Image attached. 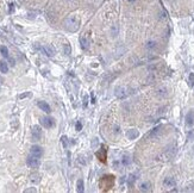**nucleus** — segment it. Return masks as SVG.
Returning a JSON list of instances; mask_svg holds the SVG:
<instances>
[{"label": "nucleus", "mask_w": 194, "mask_h": 193, "mask_svg": "<svg viewBox=\"0 0 194 193\" xmlns=\"http://www.w3.org/2000/svg\"><path fill=\"white\" fill-rule=\"evenodd\" d=\"M79 25H80V22H79V19L75 17V16H70V17H68L66 20H64V28H66L68 31H70V32L77 31Z\"/></svg>", "instance_id": "1"}, {"label": "nucleus", "mask_w": 194, "mask_h": 193, "mask_svg": "<svg viewBox=\"0 0 194 193\" xmlns=\"http://www.w3.org/2000/svg\"><path fill=\"white\" fill-rule=\"evenodd\" d=\"M26 165L30 167V168H38L41 162H39V157L37 156H34V155H30L28 159H26Z\"/></svg>", "instance_id": "2"}, {"label": "nucleus", "mask_w": 194, "mask_h": 193, "mask_svg": "<svg viewBox=\"0 0 194 193\" xmlns=\"http://www.w3.org/2000/svg\"><path fill=\"white\" fill-rule=\"evenodd\" d=\"M42 51L46 55V56H49V57H54L55 54H56V50H55V48L49 45V44H45V45H42Z\"/></svg>", "instance_id": "3"}, {"label": "nucleus", "mask_w": 194, "mask_h": 193, "mask_svg": "<svg viewBox=\"0 0 194 193\" xmlns=\"http://www.w3.org/2000/svg\"><path fill=\"white\" fill-rule=\"evenodd\" d=\"M39 123H41L42 126H44V128H46V129L54 126V124H55V123H54V119L50 118V117H42L41 119H39Z\"/></svg>", "instance_id": "4"}, {"label": "nucleus", "mask_w": 194, "mask_h": 193, "mask_svg": "<svg viewBox=\"0 0 194 193\" xmlns=\"http://www.w3.org/2000/svg\"><path fill=\"white\" fill-rule=\"evenodd\" d=\"M32 140L34 141H39L42 137V130H41V128H39L38 125H35L34 128H32Z\"/></svg>", "instance_id": "5"}, {"label": "nucleus", "mask_w": 194, "mask_h": 193, "mask_svg": "<svg viewBox=\"0 0 194 193\" xmlns=\"http://www.w3.org/2000/svg\"><path fill=\"white\" fill-rule=\"evenodd\" d=\"M30 154L34 156H37V157H41L43 155V149L39 146H32L30 149Z\"/></svg>", "instance_id": "6"}, {"label": "nucleus", "mask_w": 194, "mask_h": 193, "mask_svg": "<svg viewBox=\"0 0 194 193\" xmlns=\"http://www.w3.org/2000/svg\"><path fill=\"white\" fill-rule=\"evenodd\" d=\"M129 94V92H126V88L124 86H120L116 88V95L118 98H125V96Z\"/></svg>", "instance_id": "7"}, {"label": "nucleus", "mask_w": 194, "mask_h": 193, "mask_svg": "<svg viewBox=\"0 0 194 193\" xmlns=\"http://www.w3.org/2000/svg\"><path fill=\"white\" fill-rule=\"evenodd\" d=\"M38 107L41 109L42 111H44L45 113H50L51 112V109L49 106V104H48L46 101H43V100H39L38 101Z\"/></svg>", "instance_id": "8"}, {"label": "nucleus", "mask_w": 194, "mask_h": 193, "mask_svg": "<svg viewBox=\"0 0 194 193\" xmlns=\"http://www.w3.org/2000/svg\"><path fill=\"white\" fill-rule=\"evenodd\" d=\"M194 124V111L191 110L187 116H186V125L187 126H192Z\"/></svg>", "instance_id": "9"}, {"label": "nucleus", "mask_w": 194, "mask_h": 193, "mask_svg": "<svg viewBox=\"0 0 194 193\" xmlns=\"http://www.w3.org/2000/svg\"><path fill=\"white\" fill-rule=\"evenodd\" d=\"M163 185H164L166 187H168V188H170V187H175L176 181H175V179H174V178H170V176H168V178H166V179H164Z\"/></svg>", "instance_id": "10"}, {"label": "nucleus", "mask_w": 194, "mask_h": 193, "mask_svg": "<svg viewBox=\"0 0 194 193\" xmlns=\"http://www.w3.org/2000/svg\"><path fill=\"white\" fill-rule=\"evenodd\" d=\"M126 136H127L129 140H135V138H137L139 136V132L137 131L136 129H130V130L126 132Z\"/></svg>", "instance_id": "11"}, {"label": "nucleus", "mask_w": 194, "mask_h": 193, "mask_svg": "<svg viewBox=\"0 0 194 193\" xmlns=\"http://www.w3.org/2000/svg\"><path fill=\"white\" fill-rule=\"evenodd\" d=\"M30 181L34 182V184H38L39 181H41V175H39L38 173L31 174V175H30Z\"/></svg>", "instance_id": "12"}, {"label": "nucleus", "mask_w": 194, "mask_h": 193, "mask_svg": "<svg viewBox=\"0 0 194 193\" xmlns=\"http://www.w3.org/2000/svg\"><path fill=\"white\" fill-rule=\"evenodd\" d=\"M76 191L79 193H82L85 191V187H84V180L82 179H79L77 182H76Z\"/></svg>", "instance_id": "13"}, {"label": "nucleus", "mask_w": 194, "mask_h": 193, "mask_svg": "<svg viewBox=\"0 0 194 193\" xmlns=\"http://www.w3.org/2000/svg\"><path fill=\"white\" fill-rule=\"evenodd\" d=\"M151 185H150V182H143L141 186H139V190L141 191H143V192H149L151 188Z\"/></svg>", "instance_id": "14"}, {"label": "nucleus", "mask_w": 194, "mask_h": 193, "mask_svg": "<svg viewBox=\"0 0 194 193\" xmlns=\"http://www.w3.org/2000/svg\"><path fill=\"white\" fill-rule=\"evenodd\" d=\"M0 72L4 74L9 72V66H7V63L5 61H0Z\"/></svg>", "instance_id": "15"}, {"label": "nucleus", "mask_w": 194, "mask_h": 193, "mask_svg": "<svg viewBox=\"0 0 194 193\" xmlns=\"http://www.w3.org/2000/svg\"><path fill=\"white\" fill-rule=\"evenodd\" d=\"M80 44H81V48L82 49H88V47H90V43H88V41L85 38V37H81L80 38Z\"/></svg>", "instance_id": "16"}, {"label": "nucleus", "mask_w": 194, "mask_h": 193, "mask_svg": "<svg viewBox=\"0 0 194 193\" xmlns=\"http://www.w3.org/2000/svg\"><path fill=\"white\" fill-rule=\"evenodd\" d=\"M0 53H1V55L4 56V57L9 59V50H7V48H6V47H4V45L0 47Z\"/></svg>", "instance_id": "17"}, {"label": "nucleus", "mask_w": 194, "mask_h": 193, "mask_svg": "<svg viewBox=\"0 0 194 193\" xmlns=\"http://www.w3.org/2000/svg\"><path fill=\"white\" fill-rule=\"evenodd\" d=\"M122 163L124 165V166H129V165H130L131 163V160H130V157H129V156H123V159H122Z\"/></svg>", "instance_id": "18"}, {"label": "nucleus", "mask_w": 194, "mask_h": 193, "mask_svg": "<svg viewBox=\"0 0 194 193\" xmlns=\"http://www.w3.org/2000/svg\"><path fill=\"white\" fill-rule=\"evenodd\" d=\"M61 142H62L64 148L68 147V138H67V136H62V137H61Z\"/></svg>", "instance_id": "19"}, {"label": "nucleus", "mask_w": 194, "mask_h": 193, "mask_svg": "<svg viewBox=\"0 0 194 193\" xmlns=\"http://www.w3.org/2000/svg\"><path fill=\"white\" fill-rule=\"evenodd\" d=\"M156 47V42H154V41H150L147 43V48L148 49H152V48H155Z\"/></svg>", "instance_id": "20"}, {"label": "nucleus", "mask_w": 194, "mask_h": 193, "mask_svg": "<svg viewBox=\"0 0 194 193\" xmlns=\"http://www.w3.org/2000/svg\"><path fill=\"white\" fill-rule=\"evenodd\" d=\"M189 84H191V86L194 87V73L189 74Z\"/></svg>", "instance_id": "21"}, {"label": "nucleus", "mask_w": 194, "mask_h": 193, "mask_svg": "<svg viewBox=\"0 0 194 193\" xmlns=\"http://www.w3.org/2000/svg\"><path fill=\"white\" fill-rule=\"evenodd\" d=\"M64 49H66V50H64L66 55H69V54H70V48H69V45H68V44L64 45Z\"/></svg>", "instance_id": "22"}, {"label": "nucleus", "mask_w": 194, "mask_h": 193, "mask_svg": "<svg viewBox=\"0 0 194 193\" xmlns=\"http://www.w3.org/2000/svg\"><path fill=\"white\" fill-rule=\"evenodd\" d=\"M79 163H80V165H86L84 157H79Z\"/></svg>", "instance_id": "23"}, {"label": "nucleus", "mask_w": 194, "mask_h": 193, "mask_svg": "<svg viewBox=\"0 0 194 193\" xmlns=\"http://www.w3.org/2000/svg\"><path fill=\"white\" fill-rule=\"evenodd\" d=\"M76 130H77V131L81 130V123H80V122L76 123Z\"/></svg>", "instance_id": "24"}, {"label": "nucleus", "mask_w": 194, "mask_h": 193, "mask_svg": "<svg viewBox=\"0 0 194 193\" xmlns=\"http://www.w3.org/2000/svg\"><path fill=\"white\" fill-rule=\"evenodd\" d=\"M29 95H30V93H25V94H20V95H19V98H20V99H23V98H25V96H29Z\"/></svg>", "instance_id": "25"}, {"label": "nucleus", "mask_w": 194, "mask_h": 193, "mask_svg": "<svg viewBox=\"0 0 194 193\" xmlns=\"http://www.w3.org/2000/svg\"><path fill=\"white\" fill-rule=\"evenodd\" d=\"M36 191H37L36 188H29V190H25L26 193H29V192H36Z\"/></svg>", "instance_id": "26"}, {"label": "nucleus", "mask_w": 194, "mask_h": 193, "mask_svg": "<svg viewBox=\"0 0 194 193\" xmlns=\"http://www.w3.org/2000/svg\"><path fill=\"white\" fill-rule=\"evenodd\" d=\"M1 82H3V80H1V79H0V84H1Z\"/></svg>", "instance_id": "27"}]
</instances>
